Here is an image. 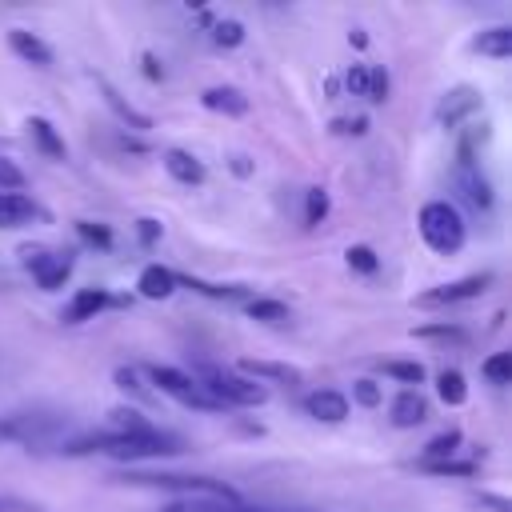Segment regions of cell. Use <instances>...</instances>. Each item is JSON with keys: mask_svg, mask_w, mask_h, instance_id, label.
Here are the masks:
<instances>
[{"mask_svg": "<svg viewBox=\"0 0 512 512\" xmlns=\"http://www.w3.org/2000/svg\"><path fill=\"white\" fill-rule=\"evenodd\" d=\"M76 232H80L88 244H96V248H112V232H108L104 224H92V220H76Z\"/></svg>", "mask_w": 512, "mask_h": 512, "instance_id": "cell-34", "label": "cell"}, {"mask_svg": "<svg viewBox=\"0 0 512 512\" xmlns=\"http://www.w3.org/2000/svg\"><path fill=\"white\" fill-rule=\"evenodd\" d=\"M108 428H116V432H152L156 424L144 420L136 408H112L108 412Z\"/></svg>", "mask_w": 512, "mask_h": 512, "instance_id": "cell-25", "label": "cell"}, {"mask_svg": "<svg viewBox=\"0 0 512 512\" xmlns=\"http://www.w3.org/2000/svg\"><path fill=\"white\" fill-rule=\"evenodd\" d=\"M480 372L496 384V388H504V384H512V352H492L484 364H480Z\"/></svg>", "mask_w": 512, "mask_h": 512, "instance_id": "cell-26", "label": "cell"}, {"mask_svg": "<svg viewBox=\"0 0 512 512\" xmlns=\"http://www.w3.org/2000/svg\"><path fill=\"white\" fill-rule=\"evenodd\" d=\"M24 172L8 160V156H0V192H24Z\"/></svg>", "mask_w": 512, "mask_h": 512, "instance_id": "cell-33", "label": "cell"}, {"mask_svg": "<svg viewBox=\"0 0 512 512\" xmlns=\"http://www.w3.org/2000/svg\"><path fill=\"white\" fill-rule=\"evenodd\" d=\"M460 452V432L452 428V432H440V436H432L428 444H424V468H432V464H448L452 456Z\"/></svg>", "mask_w": 512, "mask_h": 512, "instance_id": "cell-21", "label": "cell"}, {"mask_svg": "<svg viewBox=\"0 0 512 512\" xmlns=\"http://www.w3.org/2000/svg\"><path fill=\"white\" fill-rule=\"evenodd\" d=\"M364 120H336V132H364Z\"/></svg>", "mask_w": 512, "mask_h": 512, "instance_id": "cell-39", "label": "cell"}, {"mask_svg": "<svg viewBox=\"0 0 512 512\" xmlns=\"http://www.w3.org/2000/svg\"><path fill=\"white\" fill-rule=\"evenodd\" d=\"M420 236H424V244L432 248V252H440V256H452V252H460L464 248V236H468V224H464V216L448 204V200H428L424 208H420Z\"/></svg>", "mask_w": 512, "mask_h": 512, "instance_id": "cell-4", "label": "cell"}, {"mask_svg": "<svg viewBox=\"0 0 512 512\" xmlns=\"http://www.w3.org/2000/svg\"><path fill=\"white\" fill-rule=\"evenodd\" d=\"M0 512H36L32 504H20V500H0Z\"/></svg>", "mask_w": 512, "mask_h": 512, "instance_id": "cell-40", "label": "cell"}, {"mask_svg": "<svg viewBox=\"0 0 512 512\" xmlns=\"http://www.w3.org/2000/svg\"><path fill=\"white\" fill-rule=\"evenodd\" d=\"M28 128H32V136H36V144H40V152H44V156H52V160H64V156H68L64 140L56 136V128H52L44 116H32V120H28Z\"/></svg>", "mask_w": 512, "mask_h": 512, "instance_id": "cell-22", "label": "cell"}, {"mask_svg": "<svg viewBox=\"0 0 512 512\" xmlns=\"http://www.w3.org/2000/svg\"><path fill=\"white\" fill-rule=\"evenodd\" d=\"M40 216L36 200L24 192H0V228H24Z\"/></svg>", "mask_w": 512, "mask_h": 512, "instance_id": "cell-11", "label": "cell"}, {"mask_svg": "<svg viewBox=\"0 0 512 512\" xmlns=\"http://www.w3.org/2000/svg\"><path fill=\"white\" fill-rule=\"evenodd\" d=\"M136 292L144 300H168L176 292V272L164 268V264H148L140 276H136Z\"/></svg>", "mask_w": 512, "mask_h": 512, "instance_id": "cell-12", "label": "cell"}, {"mask_svg": "<svg viewBox=\"0 0 512 512\" xmlns=\"http://www.w3.org/2000/svg\"><path fill=\"white\" fill-rule=\"evenodd\" d=\"M164 172L176 180V184H204V164L180 148H168L164 152Z\"/></svg>", "mask_w": 512, "mask_h": 512, "instance_id": "cell-16", "label": "cell"}, {"mask_svg": "<svg viewBox=\"0 0 512 512\" xmlns=\"http://www.w3.org/2000/svg\"><path fill=\"white\" fill-rule=\"evenodd\" d=\"M344 256H348V268H356V272H364V276H372V272L380 268V260H376V252H372L368 244H352Z\"/></svg>", "mask_w": 512, "mask_h": 512, "instance_id": "cell-29", "label": "cell"}, {"mask_svg": "<svg viewBox=\"0 0 512 512\" xmlns=\"http://www.w3.org/2000/svg\"><path fill=\"white\" fill-rule=\"evenodd\" d=\"M364 100H372V104L388 100V72L376 64H364Z\"/></svg>", "mask_w": 512, "mask_h": 512, "instance_id": "cell-27", "label": "cell"}, {"mask_svg": "<svg viewBox=\"0 0 512 512\" xmlns=\"http://www.w3.org/2000/svg\"><path fill=\"white\" fill-rule=\"evenodd\" d=\"M56 428H60L56 416H48V420H36V416H32V420H28V416H12V420L0 424L4 436H20V440H44V436L56 432Z\"/></svg>", "mask_w": 512, "mask_h": 512, "instance_id": "cell-19", "label": "cell"}, {"mask_svg": "<svg viewBox=\"0 0 512 512\" xmlns=\"http://www.w3.org/2000/svg\"><path fill=\"white\" fill-rule=\"evenodd\" d=\"M136 224H140V240H144V244H156V240H160V224H156V220L144 216V220H136Z\"/></svg>", "mask_w": 512, "mask_h": 512, "instance_id": "cell-36", "label": "cell"}, {"mask_svg": "<svg viewBox=\"0 0 512 512\" xmlns=\"http://www.w3.org/2000/svg\"><path fill=\"white\" fill-rule=\"evenodd\" d=\"M144 72H148V80H160L164 76V68H156V56H148V52H144Z\"/></svg>", "mask_w": 512, "mask_h": 512, "instance_id": "cell-38", "label": "cell"}, {"mask_svg": "<svg viewBox=\"0 0 512 512\" xmlns=\"http://www.w3.org/2000/svg\"><path fill=\"white\" fill-rule=\"evenodd\" d=\"M384 372L392 380H404V384H420L424 380V364H416V360H388Z\"/></svg>", "mask_w": 512, "mask_h": 512, "instance_id": "cell-31", "label": "cell"}, {"mask_svg": "<svg viewBox=\"0 0 512 512\" xmlns=\"http://www.w3.org/2000/svg\"><path fill=\"white\" fill-rule=\"evenodd\" d=\"M168 512H268V508H248L244 500H180Z\"/></svg>", "mask_w": 512, "mask_h": 512, "instance_id": "cell-24", "label": "cell"}, {"mask_svg": "<svg viewBox=\"0 0 512 512\" xmlns=\"http://www.w3.org/2000/svg\"><path fill=\"white\" fill-rule=\"evenodd\" d=\"M96 84H100V92H104V100H108V108H112V112H116V116H120L124 124H132L136 132H144V128H152V120H148L144 112H136V108H132V104H128V100H124V96H120V92H116V88H112L108 80H96Z\"/></svg>", "mask_w": 512, "mask_h": 512, "instance_id": "cell-20", "label": "cell"}, {"mask_svg": "<svg viewBox=\"0 0 512 512\" xmlns=\"http://www.w3.org/2000/svg\"><path fill=\"white\" fill-rule=\"evenodd\" d=\"M8 48H12L24 64H36V68H48V64H52V48H48L40 36L24 32V28H12V32H8Z\"/></svg>", "mask_w": 512, "mask_h": 512, "instance_id": "cell-13", "label": "cell"}, {"mask_svg": "<svg viewBox=\"0 0 512 512\" xmlns=\"http://www.w3.org/2000/svg\"><path fill=\"white\" fill-rule=\"evenodd\" d=\"M192 380H196L220 408H228V404H236V408H256V404L268 400V388H264V384H256V380H248V376H240V372H232V368L200 364Z\"/></svg>", "mask_w": 512, "mask_h": 512, "instance_id": "cell-3", "label": "cell"}, {"mask_svg": "<svg viewBox=\"0 0 512 512\" xmlns=\"http://www.w3.org/2000/svg\"><path fill=\"white\" fill-rule=\"evenodd\" d=\"M488 284H492V276H488V272H480V276H464V280L440 284V288H432V292H420V296H416V304H420V308L460 304V300H472V296H480V292H484Z\"/></svg>", "mask_w": 512, "mask_h": 512, "instance_id": "cell-7", "label": "cell"}, {"mask_svg": "<svg viewBox=\"0 0 512 512\" xmlns=\"http://www.w3.org/2000/svg\"><path fill=\"white\" fill-rule=\"evenodd\" d=\"M200 104H204L208 112H224V116H244V112H248V96H244L240 88H232V84H216V88H204Z\"/></svg>", "mask_w": 512, "mask_h": 512, "instance_id": "cell-14", "label": "cell"}, {"mask_svg": "<svg viewBox=\"0 0 512 512\" xmlns=\"http://www.w3.org/2000/svg\"><path fill=\"white\" fill-rule=\"evenodd\" d=\"M212 40L220 48H236V44H244V24L240 20H216L212 24Z\"/></svg>", "mask_w": 512, "mask_h": 512, "instance_id": "cell-28", "label": "cell"}, {"mask_svg": "<svg viewBox=\"0 0 512 512\" xmlns=\"http://www.w3.org/2000/svg\"><path fill=\"white\" fill-rule=\"evenodd\" d=\"M348 88H352L356 96H364V64H356V68H348Z\"/></svg>", "mask_w": 512, "mask_h": 512, "instance_id": "cell-37", "label": "cell"}, {"mask_svg": "<svg viewBox=\"0 0 512 512\" xmlns=\"http://www.w3.org/2000/svg\"><path fill=\"white\" fill-rule=\"evenodd\" d=\"M240 376L256 380V384H284V388H296L304 384V372L292 368V364H276V360H240Z\"/></svg>", "mask_w": 512, "mask_h": 512, "instance_id": "cell-8", "label": "cell"}, {"mask_svg": "<svg viewBox=\"0 0 512 512\" xmlns=\"http://www.w3.org/2000/svg\"><path fill=\"white\" fill-rule=\"evenodd\" d=\"M148 376H152V384L164 392V396H172V400H180L184 408H200V412H224L188 372H180V368H148Z\"/></svg>", "mask_w": 512, "mask_h": 512, "instance_id": "cell-5", "label": "cell"}, {"mask_svg": "<svg viewBox=\"0 0 512 512\" xmlns=\"http://www.w3.org/2000/svg\"><path fill=\"white\" fill-rule=\"evenodd\" d=\"M112 304V296L104 292V288H80L76 296H72V304L64 308V320L68 324H84V320H96L104 308Z\"/></svg>", "mask_w": 512, "mask_h": 512, "instance_id": "cell-10", "label": "cell"}, {"mask_svg": "<svg viewBox=\"0 0 512 512\" xmlns=\"http://www.w3.org/2000/svg\"><path fill=\"white\" fill-rule=\"evenodd\" d=\"M24 268L32 272V280L40 284V288H60L64 280H68V272H72V260H68V252H44V248H24Z\"/></svg>", "mask_w": 512, "mask_h": 512, "instance_id": "cell-6", "label": "cell"}, {"mask_svg": "<svg viewBox=\"0 0 512 512\" xmlns=\"http://www.w3.org/2000/svg\"><path fill=\"white\" fill-rule=\"evenodd\" d=\"M248 316L276 324V320H288V304H280V300H252V304H248Z\"/></svg>", "mask_w": 512, "mask_h": 512, "instance_id": "cell-30", "label": "cell"}, {"mask_svg": "<svg viewBox=\"0 0 512 512\" xmlns=\"http://www.w3.org/2000/svg\"><path fill=\"white\" fill-rule=\"evenodd\" d=\"M388 416H392V424H396V428H416V424H424V420H428V404H424V396H420V392L404 388V392L392 400Z\"/></svg>", "mask_w": 512, "mask_h": 512, "instance_id": "cell-15", "label": "cell"}, {"mask_svg": "<svg viewBox=\"0 0 512 512\" xmlns=\"http://www.w3.org/2000/svg\"><path fill=\"white\" fill-rule=\"evenodd\" d=\"M436 396H440L448 408H460V404L468 400V384H464V376H460L456 368H444V372L436 376Z\"/></svg>", "mask_w": 512, "mask_h": 512, "instance_id": "cell-23", "label": "cell"}, {"mask_svg": "<svg viewBox=\"0 0 512 512\" xmlns=\"http://www.w3.org/2000/svg\"><path fill=\"white\" fill-rule=\"evenodd\" d=\"M352 400L364 404V408H376V404H380V388H376L372 380H356V384H352Z\"/></svg>", "mask_w": 512, "mask_h": 512, "instance_id": "cell-35", "label": "cell"}, {"mask_svg": "<svg viewBox=\"0 0 512 512\" xmlns=\"http://www.w3.org/2000/svg\"><path fill=\"white\" fill-rule=\"evenodd\" d=\"M304 412L312 420H324V424H340L348 416V396L336 392V388H316L304 396Z\"/></svg>", "mask_w": 512, "mask_h": 512, "instance_id": "cell-9", "label": "cell"}, {"mask_svg": "<svg viewBox=\"0 0 512 512\" xmlns=\"http://www.w3.org/2000/svg\"><path fill=\"white\" fill-rule=\"evenodd\" d=\"M184 444L172 432H88L76 440H64V456H116V460H144V456H176Z\"/></svg>", "mask_w": 512, "mask_h": 512, "instance_id": "cell-1", "label": "cell"}, {"mask_svg": "<svg viewBox=\"0 0 512 512\" xmlns=\"http://www.w3.org/2000/svg\"><path fill=\"white\" fill-rule=\"evenodd\" d=\"M328 216V192L324 188H308V200H304V224H320Z\"/></svg>", "mask_w": 512, "mask_h": 512, "instance_id": "cell-32", "label": "cell"}, {"mask_svg": "<svg viewBox=\"0 0 512 512\" xmlns=\"http://www.w3.org/2000/svg\"><path fill=\"white\" fill-rule=\"evenodd\" d=\"M476 108H480V92H476V88H452V92L444 96V104H440L436 116H440L444 124H456L460 116H472Z\"/></svg>", "mask_w": 512, "mask_h": 512, "instance_id": "cell-17", "label": "cell"}, {"mask_svg": "<svg viewBox=\"0 0 512 512\" xmlns=\"http://www.w3.org/2000/svg\"><path fill=\"white\" fill-rule=\"evenodd\" d=\"M472 48L480 52V56H492V60H504V56H512V28L508 24H496V28H484L476 40H472Z\"/></svg>", "mask_w": 512, "mask_h": 512, "instance_id": "cell-18", "label": "cell"}, {"mask_svg": "<svg viewBox=\"0 0 512 512\" xmlns=\"http://www.w3.org/2000/svg\"><path fill=\"white\" fill-rule=\"evenodd\" d=\"M120 484H132V488H160V492H180L184 500H240V492L224 480H212V476H176V472H120L112 476Z\"/></svg>", "mask_w": 512, "mask_h": 512, "instance_id": "cell-2", "label": "cell"}]
</instances>
